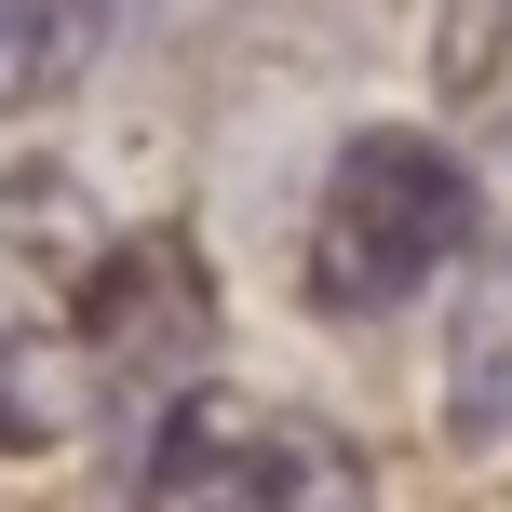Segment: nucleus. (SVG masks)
<instances>
[{
	"instance_id": "nucleus-1",
	"label": "nucleus",
	"mask_w": 512,
	"mask_h": 512,
	"mask_svg": "<svg viewBox=\"0 0 512 512\" xmlns=\"http://www.w3.org/2000/svg\"><path fill=\"white\" fill-rule=\"evenodd\" d=\"M203 351V297L162 230H122L68 162L0 176V459H54L95 432H149L176 364Z\"/></svg>"
},
{
	"instance_id": "nucleus-2",
	"label": "nucleus",
	"mask_w": 512,
	"mask_h": 512,
	"mask_svg": "<svg viewBox=\"0 0 512 512\" xmlns=\"http://www.w3.org/2000/svg\"><path fill=\"white\" fill-rule=\"evenodd\" d=\"M472 243H486V189H472L459 135L445 122H364V135H337L324 189H310L297 283L324 324H391V310L445 297L472 270Z\"/></svg>"
},
{
	"instance_id": "nucleus-3",
	"label": "nucleus",
	"mask_w": 512,
	"mask_h": 512,
	"mask_svg": "<svg viewBox=\"0 0 512 512\" xmlns=\"http://www.w3.org/2000/svg\"><path fill=\"white\" fill-rule=\"evenodd\" d=\"M432 95H445L472 189H486V243L445 283V432L499 445L512 432V0H445Z\"/></svg>"
},
{
	"instance_id": "nucleus-4",
	"label": "nucleus",
	"mask_w": 512,
	"mask_h": 512,
	"mask_svg": "<svg viewBox=\"0 0 512 512\" xmlns=\"http://www.w3.org/2000/svg\"><path fill=\"white\" fill-rule=\"evenodd\" d=\"M122 512H378V472L337 418L283 391H176L135 432V499Z\"/></svg>"
}]
</instances>
